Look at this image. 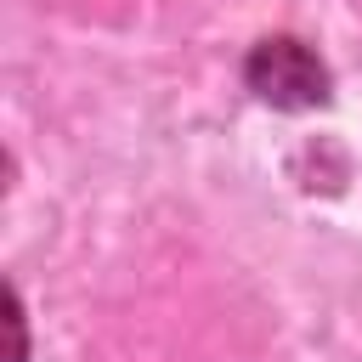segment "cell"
I'll use <instances>...</instances> for the list:
<instances>
[{"label":"cell","mask_w":362,"mask_h":362,"mask_svg":"<svg viewBox=\"0 0 362 362\" xmlns=\"http://www.w3.org/2000/svg\"><path fill=\"white\" fill-rule=\"evenodd\" d=\"M255 96H266L272 107H322L328 102V68L317 62L311 45L277 34V40H260L243 62Z\"/></svg>","instance_id":"1"}]
</instances>
